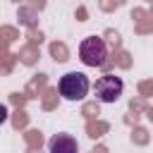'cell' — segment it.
Here are the masks:
<instances>
[{
    "mask_svg": "<svg viewBox=\"0 0 153 153\" xmlns=\"http://www.w3.org/2000/svg\"><path fill=\"white\" fill-rule=\"evenodd\" d=\"M93 88H96L98 100H103V103H115V100H120V96H122V91H124V84H122V79L115 76V74H103V76L96 81Z\"/></svg>",
    "mask_w": 153,
    "mask_h": 153,
    "instance_id": "3957f363",
    "label": "cell"
},
{
    "mask_svg": "<svg viewBox=\"0 0 153 153\" xmlns=\"http://www.w3.org/2000/svg\"><path fill=\"white\" fill-rule=\"evenodd\" d=\"M5 120H7V108H5V105H0V124H2Z\"/></svg>",
    "mask_w": 153,
    "mask_h": 153,
    "instance_id": "277c9868",
    "label": "cell"
},
{
    "mask_svg": "<svg viewBox=\"0 0 153 153\" xmlns=\"http://www.w3.org/2000/svg\"><path fill=\"white\" fill-rule=\"evenodd\" d=\"M79 60L88 67H100L105 62V43L96 36H86L79 43Z\"/></svg>",
    "mask_w": 153,
    "mask_h": 153,
    "instance_id": "7a4b0ae2",
    "label": "cell"
},
{
    "mask_svg": "<svg viewBox=\"0 0 153 153\" xmlns=\"http://www.w3.org/2000/svg\"><path fill=\"white\" fill-rule=\"evenodd\" d=\"M57 91L65 100H81L88 93V79L81 72H67L57 81Z\"/></svg>",
    "mask_w": 153,
    "mask_h": 153,
    "instance_id": "6da1fadb",
    "label": "cell"
}]
</instances>
